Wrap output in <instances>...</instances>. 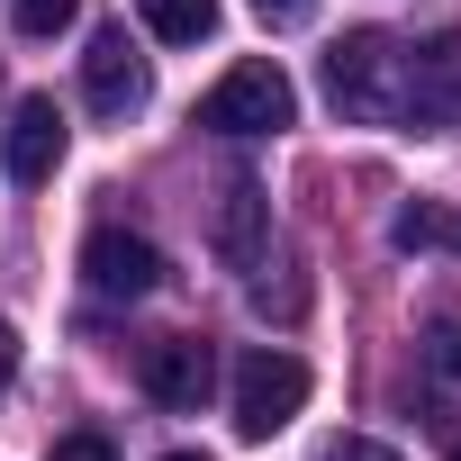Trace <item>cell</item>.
I'll use <instances>...</instances> for the list:
<instances>
[{"instance_id": "6da1fadb", "label": "cell", "mask_w": 461, "mask_h": 461, "mask_svg": "<svg viewBox=\"0 0 461 461\" xmlns=\"http://www.w3.org/2000/svg\"><path fill=\"white\" fill-rule=\"evenodd\" d=\"M326 100H335V118H353V127H398V118H407V46L380 37V28L335 37V55H326Z\"/></svg>"}, {"instance_id": "7a4b0ae2", "label": "cell", "mask_w": 461, "mask_h": 461, "mask_svg": "<svg viewBox=\"0 0 461 461\" xmlns=\"http://www.w3.org/2000/svg\"><path fill=\"white\" fill-rule=\"evenodd\" d=\"M299 407H308V362L281 353V344H254V353L236 362V380H226V416H236L245 443H272Z\"/></svg>"}, {"instance_id": "3957f363", "label": "cell", "mask_w": 461, "mask_h": 461, "mask_svg": "<svg viewBox=\"0 0 461 461\" xmlns=\"http://www.w3.org/2000/svg\"><path fill=\"white\" fill-rule=\"evenodd\" d=\"M299 118V91H290V73L281 64H236V73H217V91L199 100V127L208 136H281Z\"/></svg>"}, {"instance_id": "277c9868", "label": "cell", "mask_w": 461, "mask_h": 461, "mask_svg": "<svg viewBox=\"0 0 461 461\" xmlns=\"http://www.w3.org/2000/svg\"><path fill=\"white\" fill-rule=\"evenodd\" d=\"M136 380H145V398H154V407L199 416V407L217 398V353H208L199 335H163V344H145V353H136Z\"/></svg>"}, {"instance_id": "5b68a950", "label": "cell", "mask_w": 461, "mask_h": 461, "mask_svg": "<svg viewBox=\"0 0 461 461\" xmlns=\"http://www.w3.org/2000/svg\"><path fill=\"white\" fill-rule=\"evenodd\" d=\"M208 245H217V263H226V272H254V263L272 254V199H263V181H254V172H226V181H217Z\"/></svg>"}, {"instance_id": "8992f818", "label": "cell", "mask_w": 461, "mask_h": 461, "mask_svg": "<svg viewBox=\"0 0 461 461\" xmlns=\"http://www.w3.org/2000/svg\"><path fill=\"white\" fill-rule=\"evenodd\" d=\"M82 281H91V299H145V290H163V254L145 236H127V226H91Z\"/></svg>"}, {"instance_id": "52a82bcc", "label": "cell", "mask_w": 461, "mask_h": 461, "mask_svg": "<svg viewBox=\"0 0 461 461\" xmlns=\"http://www.w3.org/2000/svg\"><path fill=\"white\" fill-rule=\"evenodd\" d=\"M82 100H91L100 118H136V109L154 100V73H145V55L127 46V28H100V37H91V55H82Z\"/></svg>"}, {"instance_id": "ba28073f", "label": "cell", "mask_w": 461, "mask_h": 461, "mask_svg": "<svg viewBox=\"0 0 461 461\" xmlns=\"http://www.w3.org/2000/svg\"><path fill=\"white\" fill-rule=\"evenodd\" d=\"M64 145H73V127H64V109L37 91V100H19V118H10V136H0V172H10L19 190H37V181H55V163H64Z\"/></svg>"}, {"instance_id": "9c48e42d", "label": "cell", "mask_w": 461, "mask_h": 461, "mask_svg": "<svg viewBox=\"0 0 461 461\" xmlns=\"http://www.w3.org/2000/svg\"><path fill=\"white\" fill-rule=\"evenodd\" d=\"M452 91H461V37L407 46V127L416 136H443L452 127Z\"/></svg>"}, {"instance_id": "30bf717a", "label": "cell", "mask_w": 461, "mask_h": 461, "mask_svg": "<svg viewBox=\"0 0 461 461\" xmlns=\"http://www.w3.org/2000/svg\"><path fill=\"white\" fill-rule=\"evenodd\" d=\"M389 236H398V254H461V208H443V199H407V208L389 217Z\"/></svg>"}, {"instance_id": "8fae6325", "label": "cell", "mask_w": 461, "mask_h": 461, "mask_svg": "<svg viewBox=\"0 0 461 461\" xmlns=\"http://www.w3.org/2000/svg\"><path fill=\"white\" fill-rule=\"evenodd\" d=\"M145 10V28L163 37V46H199V37H217V0H136Z\"/></svg>"}, {"instance_id": "7c38bea8", "label": "cell", "mask_w": 461, "mask_h": 461, "mask_svg": "<svg viewBox=\"0 0 461 461\" xmlns=\"http://www.w3.org/2000/svg\"><path fill=\"white\" fill-rule=\"evenodd\" d=\"M73 10H82V0H10L19 37H64V28H73Z\"/></svg>"}, {"instance_id": "4fadbf2b", "label": "cell", "mask_w": 461, "mask_h": 461, "mask_svg": "<svg viewBox=\"0 0 461 461\" xmlns=\"http://www.w3.org/2000/svg\"><path fill=\"white\" fill-rule=\"evenodd\" d=\"M425 335H434V371H443V380H461V308H443Z\"/></svg>"}, {"instance_id": "5bb4252c", "label": "cell", "mask_w": 461, "mask_h": 461, "mask_svg": "<svg viewBox=\"0 0 461 461\" xmlns=\"http://www.w3.org/2000/svg\"><path fill=\"white\" fill-rule=\"evenodd\" d=\"M46 461H118V443H109V434H64Z\"/></svg>"}, {"instance_id": "9a60e30c", "label": "cell", "mask_w": 461, "mask_h": 461, "mask_svg": "<svg viewBox=\"0 0 461 461\" xmlns=\"http://www.w3.org/2000/svg\"><path fill=\"white\" fill-rule=\"evenodd\" d=\"M326 461H407V452H389V443H371V434H335Z\"/></svg>"}, {"instance_id": "2e32d148", "label": "cell", "mask_w": 461, "mask_h": 461, "mask_svg": "<svg viewBox=\"0 0 461 461\" xmlns=\"http://www.w3.org/2000/svg\"><path fill=\"white\" fill-rule=\"evenodd\" d=\"M254 19H263V28H308L317 0H254Z\"/></svg>"}, {"instance_id": "e0dca14e", "label": "cell", "mask_w": 461, "mask_h": 461, "mask_svg": "<svg viewBox=\"0 0 461 461\" xmlns=\"http://www.w3.org/2000/svg\"><path fill=\"white\" fill-rule=\"evenodd\" d=\"M10 380H19V326L0 317V398H10Z\"/></svg>"}, {"instance_id": "ac0fdd59", "label": "cell", "mask_w": 461, "mask_h": 461, "mask_svg": "<svg viewBox=\"0 0 461 461\" xmlns=\"http://www.w3.org/2000/svg\"><path fill=\"white\" fill-rule=\"evenodd\" d=\"M172 461H208V452H172Z\"/></svg>"}, {"instance_id": "d6986e66", "label": "cell", "mask_w": 461, "mask_h": 461, "mask_svg": "<svg viewBox=\"0 0 461 461\" xmlns=\"http://www.w3.org/2000/svg\"><path fill=\"white\" fill-rule=\"evenodd\" d=\"M452 461H461V434H452Z\"/></svg>"}]
</instances>
